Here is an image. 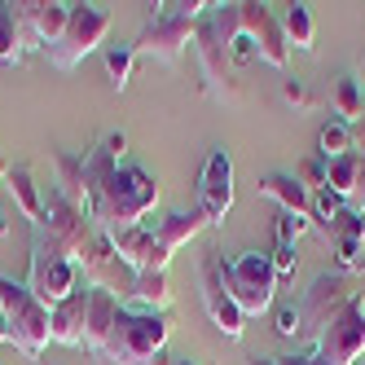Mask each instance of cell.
Instances as JSON below:
<instances>
[{
  "label": "cell",
  "mask_w": 365,
  "mask_h": 365,
  "mask_svg": "<svg viewBox=\"0 0 365 365\" xmlns=\"http://www.w3.org/2000/svg\"><path fill=\"white\" fill-rule=\"evenodd\" d=\"M344 212H348V207H344V198H339V194L317 190V194H312V207H308V220L317 225V233L330 242V238H334V229H339V220H344Z\"/></svg>",
  "instance_id": "cell-27"
},
{
  "label": "cell",
  "mask_w": 365,
  "mask_h": 365,
  "mask_svg": "<svg viewBox=\"0 0 365 365\" xmlns=\"http://www.w3.org/2000/svg\"><path fill=\"white\" fill-rule=\"evenodd\" d=\"M273 330L282 339H299V308L295 304H277L273 308Z\"/></svg>",
  "instance_id": "cell-33"
},
{
  "label": "cell",
  "mask_w": 365,
  "mask_h": 365,
  "mask_svg": "<svg viewBox=\"0 0 365 365\" xmlns=\"http://www.w3.org/2000/svg\"><path fill=\"white\" fill-rule=\"evenodd\" d=\"M0 322H5L9 344L27 356L40 361L48 348V304L31 295L27 282H14L9 273H0Z\"/></svg>",
  "instance_id": "cell-5"
},
{
  "label": "cell",
  "mask_w": 365,
  "mask_h": 365,
  "mask_svg": "<svg viewBox=\"0 0 365 365\" xmlns=\"http://www.w3.org/2000/svg\"><path fill=\"white\" fill-rule=\"evenodd\" d=\"M273 273H277V286L282 282H291L295 277V269H299V255H295V247H273Z\"/></svg>",
  "instance_id": "cell-34"
},
{
  "label": "cell",
  "mask_w": 365,
  "mask_h": 365,
  "mask_svg": "<svg viewBox=\"0 0 365 365\" xmlns=\"http://www.w3.org/2000/svg\"><path fill=\"white\" fill-rule=\"evenodd\" d=\"M220 251H207L202 259H198V291H202V308H207V317L216 322V330L225 334V339H242V330H247V317L238 312V304L229 299V291H225V282H220Z\"/></svg>",
  "instance_id": "cell-11"
},
{
  "label": "cell",
  "mask_w": 365,
  "mask_h": 365,
  "mask_svg": "<svg viewBox=\"0 0 365 365\" xmlns=\"http://www.w3.org/2000/svg\"><path fill=\"white\" fill-rule=\"evenodd\" d=\"M356 365H365V361H356Z\"/></svg>",
  "instance_id": "cell-45"
},
{
  "label": "cell",
  "mask_w": 365,
  "mask_h": 365,
  "mask_svg": "<svg viewBox=\"0 0 365 365\" xmlns=\"http://www.w3.org/2000/svg\"><path fill=\"white\" fill-rule=\"evenodd\" d=\"M326 190L344 198L348 212L365 216V154L361 150H348L326 163Z\"/></svg>",
  "instance_id": "cell-15"
},
{
  "label": "cell",
  "mask_w": 365,
  "mask_h": 365,
  "mask_svg": "<svg viewBox=\"0 0 365 365\" xmlns=\"http://www.w3.org/2000/svg\"><path fill=\"white\" fill-rule=\"evenodd\" d=\"M356 277H361V282H365V251H361V269H356Z\"/></svg>",
  "instance_id": "cell-42"
},
{
  "label": "cell",
  "mask_w": 365,
  "mask_h": 365,
  "mask_svg": "<svg viewBox=\"0 0 365 365\" xmlns=\"http://www.w3.org/2000/svg\"><path fill=\"white\" fill-rule=\"evenodd\" d=\"M168 334H172V326L163 312H145V308L123 304L106 344H101V352L93 361L97 365H168L172 361V356H163Z\"/></svg>",
  "instance_id": "cell-2"
},
{
  "label": "cell",
  "mask_w": 365,
  "mask_h": 365,
  "mask_svg": "<svg viewBox=\"0 0 365 365\" xmlns=\"http://www.w3.org/2000/svg\"><path fill=\"white\" fill-rule=\"evenodd\" d=\"M202 229H207V216L198 212V207H190V212H172V216H163L159 225H154V233H159V251L172 259V251H180L185 242H194Z\"/></svg>",
  "instance_id": "cell-20"
},
{
  "label": "cell",
  "mask_w": 365,
  "mask_h": 365,
  "mask_svg": "<svg viewBox=\"0 0 365 365\" xmlns=\"http://www.w3.org/2000/svg\"><path fill=\"white\" fill-rule=\"evenodd\" d=\"M14 9V31H18V44L22 53H31V48H40V36H36V0H18Z\"/></svg>",
  "instance_id": "cell-30"
},
{
  "label": "cell",
  "mask_w": 365,
  "mask_h": 365,
  "mask_svg": "<svg viewBox=\"0 0 365 365\" xmlns=\"http://www.w3.org/2000/svg\"><path fill=\"white\" fill-rule=\"evenodd\" d=\"M330 247H334V259H339V273H356L361 269V251H365V216L361 212H344Z\"/></svg>",
  "instance_id": "cell-18"
},
{
  "label": "cell",
  "mask_w": 365,
  "mask_h": 365,
  "mask_svg": "<svg viewBox=\"0 0 365 365\" xmlns=\"http://www.w3.org/2000/svg\"><path fill=\"white\" fill-rule=\"evenodd\" d=\"M0 344H9V334H5V322H0Z\"/></svg>",
  "instance_id": "cell-43"
},
{
  "label": "cell",
  "mask_w": 365,
  "mask_h": 365,
  "mask_svg": "<svg viewBox=\"0 0 365 365\" xmlns=\"http://www.w3.org/2000/svg\"><path fill=\"white\" fill-rule=\"evenodd\" d=\"M133 308L168 312V308H172V282H168V273H159V269L137 273V277H133Z\"/></svg>",
  "instance_id": "cell-23"
},
{
  "label": "cell",
  "mask_w": 365,
  "mask_h": 365,
  "mask_svg": "<svg viewBox=\"0 0 365 365\" xmlns=\"http://www.w3.org/2000/svg\"><path fill=\"white\" fill-rule=\"evenodd\" d=\"M71 14H75L71 0H36V36H40V48L62 40Z\"/></svg>",
  "instance_id": "cell-24"
},
{
  "label": "cell",
  "mask_w": 365,
  "mask_h": 365,
  "mask_svg": "<svg viewBox=\"0 0 365 365\" xmlns=\"http://www.w3.org/2000/svg\"><path fill=\"white\" fill-rule=\"evenodd\" d=\"M356 84H361V97H365V58H361V80Z\"/></svg>",
  "instance_id": "cell-41"
},
{
  "label": "cell",
  "mask_w": 365,
  "mask_h": 365,
  "mask_svg": "<svg viewBox=\"0 0 365 365\" xmlns=\"http://www.w3.org/2000/svg\"><path fill=\"white\" fill-rule=\"evenodd\" d=\"M5 185H9V194H14V202H18V212L27 216L31 225H40V216H44V194H40V185H36V172H31L27 163H18V168H9Z\"/></svg>",
  "instance_id": "cell-22"
},
{
  "label": "cell",
  "mask_w": 365,
  "mask_h": 365,
  "mask_svg": "<svg viewBox=\"0 0 365 365\" xmlns=\"http://www.w3.org/2000/svg\"><path fill=\"white\" fill-rule=\"evenodd\" d=\"M168 365H198V361H190V356H172Z\"/></svg>",
  "instance_id": "cell-39"
},
{
  "label": "cell",
  "mask_w": 365,
  "mask_h": 365,
  "mask_svg": "<svg viewBox=\"0 0 365 365\" xmlns=\"http://www.w3.org/2000/svg\"><path fill=\"white\" fill-rule=\"evenodd\" d=\"M238 14H242V40L255 48V58L282 71L291 62V44L282 36V18L269 5H255V0H238Z\"/></svg>",
  "instance_id": "cell-10"
},
{
  "label": "cell",
  "mask_w": 365,
  "mask_h": 365,
  "mask_svg": "<svg viewBox=\"0 0 365 365\" xmlns=\"http://www.w3.org/2000/svg\"><path fill=\"white\" fill-rule=\"evenodd\" d=\"M101 238L110 242V255L119 259V264H128V269H133V277H137V273H145V269H159V273H168V255L159 251V233H154L150 225L115 229V233H101Z\"/></svg>",
  "instance_id": "cell-13"
},
{
  "label": "cell",
  "mask_w": 365,
  "mask_h": 365,
  "mask_svg": "<svg viewBox=\"0 0 365 365\" xmlns=\"http://www.w3.org/2000/svg\"><path fill=\"white\" fill-rule=\"evenodd\" d=\"M282 97H286V106H295V110H308L312 106V97H308V88L299 80H286L282 84Z\"/></svg>",
  "instance_id": "cell-37"
},
{
  "label": "cell",
  "mask_w": 365,
  "mask_h": 365,
  "mask_svg": "<svg viewBox=\"0 0 365 365\" xmlns=\"http://www.w3.org/2000/svg\"><path fill=\"white\" fill-rule=\"evenodd\" d=\"M361 295H365V282L356 273H322L295 304L299 308V334L308 344H317V339L330 330V322L344 317Z\"/></svg>",
  "instance_id": "cell-6"
},
{
  "label": "cell",
  "mask_w": 365,
  "mask_h": 365,
  "mask_svg": "<svg viewBox=\"0 0 365 365\" xmlns=\"http://www.w3.org/2000/svg\"><path fill=\"white\" fill-rule=\"evenodd\" d=\"M133 66H137V48L133 44H110L106 48V75H110V88L123 93L128 80H133Z\"/></svg>",
  "instance_id": "cell-28"
},
{
  "label": "cell",
  "mask_w": 365,
  "mask_h": 365,
  "mask_svg": "<svg viewBox=\"0 0 365 365\" xmlns=\"http://www.w3.org/2000/svg\"><path fill=\"white\" fill-rule=\"evenodd\" d=\"M27 53H22V44H18V31H14V9L9 5H0V62H22Z\"/></svg>",
  "instance_id": "cell-31"
},
{
  "label": "cell",
  "mask_w": 365,
  "mask_h": 365,
  "mask_svg": "<svg viewBox=\"0 0 365 365\" xmlns=\"http://www.w3.org/2000/svg\"><path fill=\"white\" fill-rule=\"evenodd\" d=\"M88 286L84 282L80 291H71L62 304L48 308V339L62 348H84V326H88Z\"/></svg>",
  "instance_id": "cell-14"
},
{
  "label": "cell",
  "mask_w": 365,
  "mask_h": 365,
  "mask_svg": "<svg viewBox=\"0 0 365 365\" xmlns=\"http://www.w3.org/2000/svg\"><path fill=\"white\" fill-rule=\"evenodd\" d=\"M352 150V128L348 123H339V119H330V123H322V133H317V159H339V154H348Z\"/></svg>",
  "instance_id": "cell-29"
},
{
  "label": "cell",
  "mask_w": 365,
  "mask_h": 365,
  "mask_svg": "<svg viewBox=\"0 0 365 365\" xmlns=\"http://www.w3.org/2000/svg\"><path fill=\"white\" fill-rule=\"evenodd\" d=\"M0 233H5V212H0Z\"/></svg>",
  "instance_id": "cell-44"
},
{
  "label": "cell",
  "mask_w": 365,
  "mask_h": 365,
  "mask_svg": "<svg viewBox=\"0 0 365 365\" xmlns=\"http://www.w3.org/2000/svg\"><path fill=\"white\" fill-rule=\"evenodd\" d=\"M299 180H304V190L308 194H317V190H326V159H308L299 172H295Z\"/></svg>",
  "instance_id": "cell-35"
},
{
  "label": "cell",
  "mask_w": 365,
  "mask_h": 365,
  "mask_svg": "<svg viewBox=\"0 0 365 365\" xmlns=\"http://www.w3.org/2000/svg\"><path fill=\"white\" fill-rule=\"evenodd\" d=\"M194 207L207 216V225H225L229 207H233V159L225 145H216L207 154V163L198 172V202Z\"/></svg>",
  "instance_id": "cell-12"
},
{
  "label": "cell",
  "mask_w": 365,
  "mask_h": 365,
  "mask_svg": "<svg viewBox=\"0 0 365 365\" xmlns=\"http://www.w3.org/2000/svg\"><path fill=\"white\" fill-rule=\"evenodd\" d=\"M247 365H330V361H326L322 352H312V348H308V352H299V356H264V361L251 356Z\"/></svg>",
  "instance_id": "cell-36"
},
{
  "label": "cell",
  "mask_w": 365,
  "mask_h": 365,
  "mask_svg": "<svg viewBox=\"0 0 365 365\" xmlns=\"http://www.w3.org/2000/svg\"><path fill=\"white\" fill-rule=\"evenodd\" d=\"M242 36V14L238 5H212L198 27H194V53H198V75L202 93L212 101H238V62H233V44Z\"/></svg>",
  "instance_id": "cell-1"
},
{
  "label": "cell",
  "mask_w": 365,
  "mask_h": 365,
  "mask_svg": "<svg viewBox=\"0 0 365 365\" xmlns=\"http://www.w3.org/2000/svg\"><path fill=\"white\" fill-rule=\"evenodd\" d=\"M53 168H58L53 194H58L62 202H71L75 212H84V216H88V198H84V168H80V159H75V154H66V150H53Z\"/></svg>",
  "instance_id": "cell-21"
},
{
  "label": "cell",
  "mask_w": 365,
  "mask_h": 365,
  "mask_svg": "<svg viewBox=\"0 0 365 365\" xmlns=\"http://www.w3.org/2000/svg\"><path fill=\"white\" fill-rule=\"evenodd\" d=\"M312 229L308 216H291V212H277V247H295L304 233Z\"/></svg>",
  "instance_id": "cell-32"
},
{
  "label": "cell",
  "mask_w": 365,
  "mask_h": 365,
  "mask_svg": "<svg viewBox=\"0 0 365 365\" xmlns=\"http://www.w3.org/2000/svg\"><path fill=\"white\" fill-rule=\"evenodd\" d=\"M9 168H14V163H5V159H0V185H5V176H9Z\"/></svg>",
  "instance_id": "cell-40"
},
{
  "label": "cell",
  "mask_w": 365,
  "mask_h": 365,
  "mask_svg": "<svg viewBox=\"0 0 365 365\" xmlns=\"http://www.w3.org/2000/svg\"><path fill=\"white\" fill-rule=\"evenodd\" d=\"M282 36L299 53H312V40H317V22H312V5H286L282 9Z\"/></svg>",
  "instance_id": "cell-25"
},
{
  "label": "cell",
  "mask_w": 365,
  "mask_h": 365,
  "mask_svg": "<svg viewBox=\"0 0 365 365\" xmlns=\"http://www.w3.org/2000/svg\"><path fill=\"white\" fill-rule=\"evenodd\" d=\"M123 150H128V137L123 133H110V137H101L88 154H80V168H84V198L93 207V198L106 190V180L119 172V159H123Z\"/></svg>",
  "instance_id": "cell-16"
},
{
  "label": "cell",
  "mask_w": 365,
  "mask_h": 365,
  "mask_svg": "<svg viewBox=\"0 0 365 365\" xmlns=\"http://www.w3.org/2000/svg\"><path fill=\"white\" fill-rule=\"evenodd\" d=\"M119 308L123 304H119V295L110 286H101V282L88 286V326H84V352L88 356L101 352V344H106V334H110V326L119 317Z\"/></svg>",
  "instance_id": "cell-17"
},
{
  "label": "cell",
  "mask_w": 365,
  "mask_h": 365,
  "mask_svg": "<svg viewBox=\"0 0 365 365\" xmlns=\"http://www.w3.org/2000/svg\"><path fill=\"white\" fill-rule=\"evenodd\" d=\"M159 207V180H154L141 163H119V172L106 180L88 207V216L101 233H115V229H133L145 225V216Z\"/></svg>",
  "instance_id": "cell-3"
},
{
  "label": "cell",
  "mask_w": 365,
  "mask_h": 365,
  "mask_svg": "<svg viewBox=\"0 0 365 365\" xmlns=\"http://www.w3.org/2000/svg\"><path fill=\"white\" fill-rule=\"evenodd\" d=\"M154 14L145 18L141 36L133 40L137 58H154L163 66H176L180 53H185V44H194V27L198 18L212 9L207 0H159V5H150Z\"/></svg>",
  "instance_id": "cell-4"
},
{
  "label": "cell",
  "mask_w": 365,
  "mask_h": 365,
  "mask_svg": "<svg viewBox=\"0 0 365 365\" xmlns=\"http://www.w3.org/2000/svg\"><path fill=\"white\" fill-rule=\"evenodd\" d=\"M27 286H31V295L40 304H62L71 291H80V264L44 238V233L31 229V269H27Z\"/></svg>",
  "instance_id": "cell-8"
},
{
  "label": "cell",
  "mask_w": 365,
  "mask_h": 365,
  "mask_svg": "<svg viewBox=\"0 0 365 365\" xmlns=\"http://www.w3.org/2000/svg\"><path fill=\"white\" fill-rule=\"evenodd\" d=\"M352 150H361V154H365V119L352 128Z\"/></svg>",
  "instance_id": "cell-38"
},
{
  "label": "cell",
  "mask_w": 365,
  "mask_h": 365,
  "mask_svg": "<svg viewBox=\"0 0 365 365\" xmlns=\"http://www.w3.org/2000/svg\"><path fill=\"white\" fill-rule=\"evenodd\" d=\"M106 36H110V9L106 5H75L62 40L48 44L44 58H48V66H53V71H75L88 53H97Z\"/></svg>",
  "instance_id": "cell-9"
},
{
  "label": "cell",
  "mask_w": 365,
  "mask_h": 365,
  "mask_svg": "<svg viewBox=\"0 0 365 365\" xmlns=\"http://www.w3.org/2000/svg\"><path fill=\"white\" fill-rule=\"evenodd\" d=\"M220 282L247 322L269 312L277 299V273H273V259L264 251H242L233 259H220Z\"/></svg>",
  "instance_id": "cell-7"
},
{
  "label": "cell",
  "mask_w": 365,
  "mask_h": 365,
  "mask_svg": "<svg viewBox=\"0 0 365 365\" xmlns=\"http://www.w3.org/2000/svg\"><path fill=\"white\" fill-rule=\"evenodd\" d=\"M330 101H334V115H339V123L356 128V123L365 119V97H361V84L352 80V75H339V80H334V93H330Z\"/></svg>",
  "instance_id": "cell-26"
},
{
  "label": "cell",
  "mask_w": 365,
  "mask_h": 365,
  "mask_svg": "<svg viewBox=\"0 0 365 365\" xmlns=\"http://www.w3.org/2000/svg\"><path fill=\"white\" fill-rule=\"evenodd\" d=\"M259 194H269L282 212H291V216H308V207H312V194L304 190V180L295 172H269V176H259Z\"/></svg>",
  "instance_id": "cell-19"
}]
</instances>
